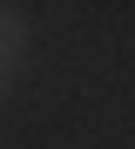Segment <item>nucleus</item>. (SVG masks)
<instances>
[{"label":"nucleus","mask_w":135,"mask_h":149,"mask_svg":"<svg viewBox=\"0 0 135 149\" xmlns=\"http://www.w3.org/2000/svg\"><path fill=\"white\" fill-rule=\"evenodd\" d=\"M14 54H20V20H14L7 7H0V68H7Z\"/></svg>","instance_id":"obj_1"}]
</instances>
